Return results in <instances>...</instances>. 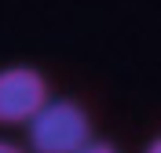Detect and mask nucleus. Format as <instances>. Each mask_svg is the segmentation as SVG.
Masks as SVG:
<instances>
[{
	"mask_svg": "<svg viewBox=\"0 0 161 153\" xmlns=\"http://www.w3.org/2000/svg\"><path fill=\"white\" fill-rule=\"evenodd\" d=\"M92 142V113L77 99H48L30 120L33 153H77Z\"/></svg>",
	"mask_w": 161,
	"mask_h": 153,
	"instance_id": "nucleus-1",
	"label": "nucleus"
},
{
	"mask_svg": "<svg viewBox=\"0 0 161 153\" xmlns=\"http://www.w3.org/2000/svg\"><path fill=\"white\" fill-rule=\"evenodd\" d=\"M51 99L48 77L37 66H4L0 69V124H30Z\"/></svg>",
	"mask_w": 161,
	"mask_h": 153,
	"instance_id": "nucleus-2",
	"label": "nucleus"
},
{
	"mask_svg": "<svg viewBox=\"0 0 161 153\" xmlns=\"http://www.w3.org/2000/svg\"><path fill=\"white\" fill-rule=\"evenodd\" d=\"M77 153H121V150H117L114 142H106V139H92V142H88V146H80Z\"/></svg>",
	"mask_w": 161,
	"mask_h": 153,
	"instance_id": "nucleus-3",
	"label": "nucleus"
},
{
	"mask_svg": "<svg viewBox=\"0 0 161 153\" xmlns=\"http://www.w3.org/2000/svg\"><path fill=\"white\" fill-rule=\"evenodd\" d=\"M0 153H26L19 142H11V139H0Z\"/></svg>",
	"mask_w": 161,
	"mask_h": 153,
	"instance_id": "nucleus-4",
	"label": "nucleus"
},
{
	"mask_svg": "<svg viewBox=\"0 0 161 153\" xmlns=\"http://www.w3.org/2000/svg\"><path fill=\"white\" fill-rule=\"evenodd\" d=\"M143 153H161V131L154 135V139H150L147 146H143Z\"/></svg>",
	"mask_w": 161,
	"mask_h": 153,
	"instance_id": "nucleus-5",
	"label": "nucleus"
}]
</instances>
